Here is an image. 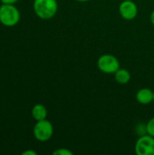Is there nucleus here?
<instances>
[{"mask_svg": "<svg viewBox=\"0 0 154 155\" xmlns=\"http://www.w3.org/2000/svg\"><path fill=\"white\" fill-rule=\"evenodd\" d=\"M33 8L34 14L43 20L52 19L58 11L56 0H34Z\"/></svg>", "mask_w": 154, "mask_h": 155, "instance_id": "obj_1", "label": "nucleus"}, {"mask_svg": "<svg viewBox=\"0 0 154 155\" xmlns=\"http://www.w3.org/2000/svg\"><path fill=\"white\" fill-rule=\"evenodd\" d=\"M20 21V12L15 5H0V23L7 27L16 25Z\"/></svg>", "mask_w": 154, "mask_h": 155, "instance_id": "obj_2", "label": "nucleus"}, {"mask_svg": "<svg viewBox=\"0 0 154 155\" xmlns=\"http://www.w3.org/2000/svg\"><path fill=\"white\" fill-rule=\"evenodd\" d=\"M33 134L34 138L41 143L49 141L54 134V126L52 123L46 119L37 121L34 126Z\"/></svg>", "mask_w": 154, "mask_h": 155, "instance_id": "obj_3", "label": "nucleus"}, {"mask_svg": "<svg viewBox=\"0 0 154 155\" xmlns=\"http://www.w3.org/2000/svg\"><path fill=\"white\" fill-rule=\"evenodd\" d=\"M98 69L104 74H114L120 68V62L116 56L104 54L101 55L97 60Z\"/></svg>", "mask_w": 154, "mask_h": 155, "instance_id": "obj_4", "label": "nucleus"}, {"mask_svg": "<svg viewBox=\"0 0 154 155\" xmlns=\"http://www.w3.org/2000/svg\"><path fill=\"white\" fill-rule=\"evenodd\" d=\"M134 151L137 155H154V137L146 134L139 136Z\"/></svg>", "mask_w": 154, "mask_h": 155, "instance_id": "obj_5", "label": "nucleus"}, {"mask_svg": "<svg viewBox=\"0 0 154 155\" xmlns=\"http://www.w3.org/2000/svg\"><path fill=\"white\" fill-rule=\"evenodd\" d=\"M138 6L133 0H123L119 5L120 15L127 21L133 20L138 15Z\"/></svg>", "mask_w": 154, "mask_h": 155, "instance_id": "obj_6", "label": "nucleus"}, {"mask_svg": "<svg viewBox=\"0 0 154 155\" xmlns=\"http://www.w3.org/2000/svg\"><path fill=\"white\" fill-rule=\"evenodd\" d=\"M135 98L137 102L143 105L150 104L153 102V91L146 87L142 88L136 93Z\"/></svg>", "mask_w": 154, "mask_h": 155, "instance_id": "obj_7", "label": "nucleus"}, {"mask_svg": "<svg viewBox=\"0 0 154 155\" xmlns=\"http://www.w3.org/2000/svg\"><path fill=\"white\" fill-rule=\"evenodd\" d=\"M33 118L37 122V121H42L46 119L47 117V109L44 104H36L34 105L31 111Z\"/></svg>", "mask_w": 154, "mask_h": 155, "instance_id": "obj_8", "label": "nucleus"}, {"mask_svg": "<svg viewBox=\"0 0 154 155\" xmlns=\"http://www.w3.org/2000/svg\"><path fill=\"white\" fill-rule=\"evenodd\" d=\"M113 74H114L115 81L120 84H126L131 80L130 72L127 69H124V68H119Z\"/></svg>", "mask_w": 154, "mask_h": 155, "instance_id": "obj_9", "label": "nucleus"}, {"mask_svg": "<svg viewBox=\"0 0 154 155\" xmlns=\"http://www.w3.org/2000/svg\"><path fill=\"white\" fill-rule=\"evenodd\" d=\"M146 132L148 134L154 137V117L151 118L146 124Z\"/></svg>", "mask_w": 154, "mask_h": 155, "instance_id": "obj_10", "label": "nucleus"}, {"mask_svg": "<svg viewBox=\"0 0 154 155\" xmlns=\"http://www.w3.org/2000/svg\"><path fill=\"white\" fill-rule=\"evenodd\" d=\"M54 155H73L74 153L72 151H70L69 149L66 148H60V149H56L55 151L53 152Z\"/></svg>", "mask_w": 154, "mask_h": 155, "instance_id": "obj_11", "label": "nucleus"}, {"mask_svg": "<svg viewBox=\"0 0 154 155\" xmlns=\"http://www.w3.org/2000/svg\"><path fill=\"white\" fill-rule=\"evenodd\" d=\"M2 4H5V5H15L18 0H0Z\"/></svg>", "mask_w": 154, "mask_h": 155, "instance_id": "obj_12", "label": "nucleus"}, {"mask_svg": "<svg viewBox=\"0 0 154 155\" xmlns=\"http://www.w3.org/2000/svg\"><path fill=\"white\" fill-rule=\"evenodd\" d=\"M22 155H37V153L34 150H26L22 153Z\"/></svg>", "mask_w": 154, "mask_h": 155, "instance_id": "obj_13", "label": "nucleus"}, {"mask_svg": "<svg viewBox=\"0 0 154 155\" xmlns=\"http://www.w3.org/2000/svg\"><path fill=\"white\" fill-rule=\"evenodd\" d=\"M150 20H151V23L154 25V10L151 13V15H150Z\"/></svg>", "mask_w": 154, "mask_h": 155, "instance_id": "obj_14", "label": "nucleus"}, {"mask_svg": "<svg viewBox=\"0 0 154 155\" xmlns=\"http://www.w3.org/2000/svg\"><path fill=\"white\" fill-rule=\"evenodd\" d=\"M75 1H78V2H88L90 0H75Z\"/></svg>", "mask_w": 154, "mask_h": 155, "instance_id": "obj_15", "label": "nucleus"}, {"mask_svg": "<svg viewBox=\"0 0 154 155\" xmlns=\"http://www.w3.org/2000/svg\"><path fill=\"white\" fill-rule=\"evenodd\" d=\"M153 102H154V91H153Z\"/></svg>", "mask_w": 154, "mask_h": 155, "instance_id": "obj_16", "label": "nucleus"}]
</instances>
